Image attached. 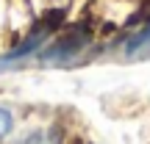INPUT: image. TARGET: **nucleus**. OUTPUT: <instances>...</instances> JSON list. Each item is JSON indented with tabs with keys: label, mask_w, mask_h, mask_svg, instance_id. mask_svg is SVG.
Returning <instances> with one entry per match:
<instances>
[{
	"label": "nucleus",
	"mask_w": 150,
	"mask_h": 144,
	"mask_svg": "<svg viewBox=\"0 0 150 144\" xmlns=\"http://www.w3.org/2000/svg\"><path fill=\"white\" fill-rule=\"evenodd\" d=\"M86 42H89V28L86 25H72L67 33H61L59 42H56L45 55H47V58H53V55H70V53H75V50H81Z\"/></svg>",
	"instance_id": "obj_1"
},
{
	"label": "nucleus",
	"mask_w": 150,
	"mask_h": 144,
	"mask_svg": "<svg viewBox=\"0 0 150 144\" xmlns=\"http://www.w3.org/2000/svg\"><path fill=\"white\" fill-rule=\"evenodd\" d=\"M11 125H14V119H11V114L6 111V108H0V139H3L6 133L11 130Z\"/></svg>",
	"instance_id": "obj_2"
},
{
	"label": "nucleus",
	"mask_w": 150,
	"mask_h": 144,
	"mask_svg": "<svg viewBox=\"0 0 150 144\" xmlns=\"http://www.w3.org/2000/svg\"><path fill=\"white\" fill-rule=\"evenodd\" d=\"M28 144H50V139H47V133H33L28 139Z\"/></svg>",
	"instance_id": "obj_3"
},
{
	"label": "nucleus",
	"mask_w": 150,
	"mask_h": 144,
	"mask_svg": "<svg viewBox=\"0 0 150 144\" xmlns=\"http://www.w3.org/2000/svg\"><path fill=\"white\" fill-rule=\"evenodd\" d=\"M70 144H89V141H86V139H72Z\"/></svg>",
	"instance_id": "obj_4"
}]
</instances>
